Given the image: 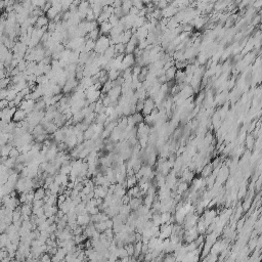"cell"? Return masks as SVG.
Returning <instances> with one entry per match:
<instances>
[{"mask_svg":"<svg viewBox=\"0 0 262 262\" xmlns=\"http://www.w3.org/2000/svg\"><path fill=\"white\" fill-rule=\"evenodd\" d=\"M246 144L248 147H251L252 145H254V137L252 135H249L246 139Z\"/></svg>","mask_w":262,"mask_h":262,"instance_id":"cell-29","label":"cell"},{"mask_svg":"<svg viewBox=\"0 0 262 262\" xmlns=\"http://www.w3.org/2000/svg\"><path fill=\"white\" fill-rule=\"evenodd\" d=\"M204 98H205V93H204V92H200L199 95H198V98H197L196 103H197V104H201V103H202V101L204 100Z\"/></svg>","mask_w":262,"mask_h":262,"instance_id":"cell-31","label":"cell"},{"mask_svg":"<svg viewBox=\"0 0 262 262\" xmlns=\"http://www.w3.org/2000/svg\"><path fill=\"white\" fill-rule=\"evenodd\" d=\"M111 45L110 43V37H107V35L100 34V36L98 37L97 40L95 41V46H94V52L97 54H104V52L107 50V47Z\"/></svg>","mask_w":262,"mask_h":262,"instance_id":"cell-1","label":"cell"},{"mask_svg":"<svg viewBox=\"0 0 262 262\" xmlns=\"http://www.w3.org/2000/svg\"><path fill=\"white\" fill-rule=\"evenodd\" d=\"M114 48H115L116 55L125 54V44H123V43H118V44H115Z\"/></svg>","mask_w":262,"mask_h":262,"instance_id":"cell-20","label":"cell"},{"mask_svg":"<svg viewBox=\"0 0 262 262\" xmlns=\"http://www.w3.org/2000/svg\"><path fill=\"white\" fill-rule=\"evenodd\" d=\"M169 4L167 2V0H160V1L158 2V3H156V7L159 8V9H163V8H165L167 5Z\"/></svg>","mask_w":262,"mask_h":262,"instance_id":"cell-27","label":"cell"},{"mask_svg":"<svg viewBox=\"0 0 262 262\" xmlns=\"http://www.w3.org/2000/svg\"><path fill=\"white\" fill-rule=\"evenodd\" d=\"M100 36V29L96 28V29H94V30L90 31L89 33L86 35L85 38H86V39H91V40H93V41H96L97 38H98Z\"/></svg>","mask_w":262,"mask_h":262,"instance_id":"cell-15","label":"cell"},{"mask_svg":"<svg viewBox=\"0 0 262 262\" xmlns=\"http://www.w3.org/2000/svg\"><path fill=\"white\" fill-rule=\"evenodd\" d=\"M107 22L110 23L111 25H112V27H115V26H117L119 23H120V17H118L116 14H111V16L109 17V20H107Z\"/></svg>","mask_w":262,"mask_h":262,"instance_id":"cell-22","label":"cell"},{"mask_svg":"<svg viewBox=\"0 0 262 262\" xmlns=\"http://www.w3.org/2000/svg\"><path fill=\"white\" fill-rule=\"evenodd\" d=\"M94 46H95V41H93L91 39L85 38V42H84V51L91 52L92 50H94Z\"/></svg>","mask_w":262,"mask_h":262,"instance_id":"cell-14","label":"cell"},{"mask_svg":"<svg viewBox=\"0 0 262 262\" xmlns=\"http://www.w3.org/2000/svg\"><path fill=\"white\" fill-rule=\"evenodd\" d=\"M171 216H172V213L169 212V211L162 212V213H161V221H162V223H170Z\"/></svg>","mask_w":262,"mask_h":262,"instance_id":"cell-18","label":"cell"},{"mask_svg":"<svg viewBox=\"0 0 262 262\" xmlns=\"http://www.w3.org/2000/svg\"><path fill=\"white\" fill-rule=\"evenodd\" d=\"M46 196L45 188L43 187H37V190L34 191V200H43V198Z\"/></svg>","mask_w":262,"mask_h":262,"instance_id":"cell-13","label":"cell"},{"mask_svg":"<svg viewBox=\"0 0 262 262\" xmlns=\"http://www.w3.org/2000/svg\"><path fill=\"white\" fill-rule=\"evenodd\" d=\"M60 187V185H59L57 183H55L54 181L48 185V190L50 191V194H53V195H57V194H59Z\"/></svg>","mask_w":262,"mask_h":262,"instance_id":"cell-21","label":"cell"},{"mask_svg":"<svg viewBox=\"0 0 262 262\" xmlns=\"http://www.w3.org/2000/svg\"><path fill=\"white\" fill-rule=\"evenodd\" d=\"M178 10H179L178 8L175 7V6H173L172 4H170V5L168 4L165 8L161 9V11H162V16L165 17V19H170V17H172V16H175Z\"/></svg>","mask_w":262,"mask_h":262,"instance_id":"cell-5","label":"cell"},{"mask_svg":"<svg viewBox=\"0 0 262 262\" xmlns=\"http://www.w3.org/2000/svg\"><path fill=\"white\" fill-rule=\"evenodd\" d=\"M21 213L22 215H27V216H31L32 213H33V206L32 204H28V203H24L22 204L21 206Z\"/></svg>","mask_w":262,"mask_h":262,"instance_id":"cell-10","label":"cell"},{"mask_svg":"<svg viewBox=\"0 0 262 262\" xmlns=\"http://www.w3.org/2000/svg\"><path fill=\"white\" fill-rule=\"evenodd\" d=\"M4 7H5V2H4V0H0V10L3 9Z\"/></svg>","mask_w":262,"mask_h":262,"instance_id":"cell-32","label":"cell"},{"mask_svg":"<svg viewBox=\"0 0 262 262\" xmlns=\"http://www.w3.org/2000/svg\"><path fill=\"white\" fill-rule=\"evenodd\" d=\"M245 219H244V218H242V219H240L238 220V222H237V228H238V231H242V228L244 227V226H245Z\"/></svg>","mask_w":262,"mask_h":262,"instance_id":"cell-28","label":"cell"},{"mask_svg":"<svg viewBox=\"0 0 262 262\" xmlns=\"http://www.w3.org/2000/svg\"><path fill=\"white\" fill-rule=\"evenodd\" d=\"M48 23H49L48 17L46 16H43V14H42V16H40L37 17L36 23H35V27H36V28H44V27H47Z\"/></svg>","mask_w":262,"mask_h":262,"instance_id":"cell-9","label":"cell"},{"mask_svg":"<svg viewBox=\"0 0 262 262\" xmlns=\"http://www.w3.org/2000/svg\"><path fill=\"white\" fill-rule=\"evenodd\" d=\"M144 203V199L142 198H130V201L128 203V205L130 206L131 211H135L136 209H138Z\"/></svg>","mask_w":262,"mask_h":262,"instance_id":"cell-8","label":"cell"},{"mask_svg":"<svg viewBox=\"0 0 262 262\" xmlns=\"http://www.w3.org/2000/svg\"><path fill=\"white\" fill-rule=\"evenodd\" d=\"M141 1H142V3H144V5H147V4L152 3V0H141Z\"/></svg>","mask_w":262,"mask_h":262,"instance_id":"cell-33","label":"cell"},{"mask_svg":"<svg viewBox=\"0 0 262 262\" xmlns=\"http://www.w3.org/2000/svg\"><path fill=\"white\" fill-rule=\"evenodd\" d=\"M27 113L25 112L24 110L22 109H17L16 110V112H14V114L13 116V121L14 122V123H20V122H23L26 120V118H27Z\"/></svg>","mask_w":262,"mask_h":262,"instance_id":"cell-6","label":"cell"},{"mask_svg":"<svg viewBox=\"0 0 262 262\" xmlns=\"http://www.w3.org/2000/svg\"><path fill=\"white\" fill-rule=\"evenodd\" d=\"M132 117H133V120H134L135 125L141 123V122H144V116L142 115V113L140 112H136L135 114L132 115Z\"/></svg>","mask_w":262,"mask_h":262,"instance_id":"cell-19","label":"cell"},{"mask_svg":"<svg viewBox=\"0 0 262 262\" xmlns=\"http://www.w3.org/2000/svg\"><path fill=\"white\" fill-rule=\"evenodd\" d=\"M135 65V56L133 53H125L123 56V60H122V64L120 67V71L122 73V71H124L125 69L128 68H132L133 66Z\"/></svg>","mask_w":262,"mask_h":262,"instance_id":"cell-2","label":"cell"},{"mask_svg":"<svg viewBox=\"0 0 262 262\" xmlns=\"http://www.w3.org/2000/svg\"><path fill=\"white\" fill-rule=\"evenodd\" d=\"M20 154H21V153H20L19 148H17V147H13V148H11L10 152H9V155H8V157H10V158H14V159H16L17 157H19Z\"/></svg>","mask_w":262,"mask_h":262,"instance_id":"cell-25","label":"cell"},{"mask_svg":"<svg viewBox=\"0 0 262 262\" xmlns=\"http://www.w3.org/2000/svg\"><path fill=\"white\" fill-rule=\"evenodd\" d=\"M160 1V0H152L153 3H158V2Z\"/></svg>","mask_w":262,"mask_h":262,"instance_id":"cell-34","label":"cell"},{"mask_svg":"<svg viewBox=\"0 0 262 262\" xmlns=\"http://www.w3.org/2000/svg\"><path fill=\"white\" fill-rule=\"evenodd\" d=\"M135 48H136V45L134 43H132L130 41L127 42L126 44H125V53H133Z\"/></svg>","mask_w":262,"mask_h":262,"instance_id":"cell-23","label":"cell"},{"mask_svg":"<svg viewBox=\"0 0 262 262\" xmlns=\"http://www.w3.org/2000/svg\"><path fill=\"white\" fill-rule=\"evenodd\" d=\"M138 13H139V9L135 6H132L129 10V13L132 14V16H138Z\"/></svg>","mask_w":262,"mask_h":262,"instance_id":"cell-30","label":"cell"},{"mask_svg":"<svg viewBox=\"0 0 262 262\" xmlns=\"http://www.w3.org/2000/svg\"><path fill=\"white\" fill-rule=\"evenodd\" d=\"M213 171V167H212V164L209 163V164H206L204 167L202 168V176L203 177H207L212 173Z\"/></svg>","mask_w":262,"mask_h":262,"instance_id":"cell-16","label":"cell"},{"mask_svg":"<svg viewBox=\"0 0 262 262\" xmlns=\"http://www.w3.org/2000/svg\"><path fill=\"white\" fill-rule=\"evenodd\" d=\"M176 71H177V69L175 68V66H172L171 68H169L168 70H166V71H165V76H166V79H167V82H168V81L174 80Z\"/></svg>","mask_w":262,"mask_h":262,"instance_id":"cell-11","label":"cell"},{"mask_svg":"<svg viewBox=\"0 0 262 262\" xmlns=\"http://www.w3.org/2000/svg\"><path fill=\"white\" fill-rule=\"evenodd\" d=\"M172 1H173V0H167L168 3H172Z\"/></svg>","mask_w":262,"mask_h":262,"instance_id":"cell-35","label":"cell"},{"mask_svg":"<svg viewBox=\"0 0 262 262\" xmlns=\"http://www.w3.org/2000/svg\"><path fill=\"white\" fill-rule=\"evenodd\" d=\"M13 148V145L11 144H4V145H1V151H0V156L1 157H8L9 155V152L10 150Z\"/></svg>","mask_w":262,"mask_h":262,"instance_id":"cell-17","label":"cell"},{"mask_svg":"<svg viewBox=\"0 0 262 262\" xmlns=\"http://www.w3.org/2000/svg\"><path fill=\"white\" fill-rule=\"evenodd\" d=\"M98 29H100V34L107 35V34L110 33L111 29H112V25L107 21V22H104V23H101V24H100V28Z\"/></svg>","mask_w":262,"mask_h":262,"instance_id":"cell-12","label":"cell"},{"mask_svg":"<svg viewBox=\"0 0 262 262\" xmlns=\"http://www.w3.org/2000/svg\"><path fill=\"white\" fill-rule=\"evenodd\" d=\"M0 151H1V145H0Z\"/></svg>","mask_w":262,"mask_h":262,"instance_id":"cell-36","label":"cell"},{"mask_svg":"<svg viewBox=\"0 0 262 262\" xmlns=\"http://www.w3.org/2000/svg\"><path fill=\"white\" fill-rule=\"evenodd\" d=\"M71 170H72V164L62 165V166H60V173H62V174H67V175H69L70 172H71Z\"/></svg>","mask_w":262,"mask_h":262,"instance_id":"cell-24","label":"cell"},{"mask_svg":"<svg viewBox=\"0 0 262 262\" xmlns=\"http://www.w3.org/2000/svg\"><path fill=\"white\" fill-rule=\"evenodd\" d=\"M156 104H155V100L151 97H147L144 100V109H142L141 113L144 116H147V115H150L151 113L153 112V110L156 109Z\"/></svg>","mask_w":262,"mask_h":262,"instance_id":"cell-3","label":"cell"},{"mask_svg":"<svg viewBox=\"0 0 262 262\" xmlns=\"http://www.w3.org/2000/svg\"><path fill=\"white\" fill-rule=\"evenodd\" d=\"M91 219H90V214L89 213H85V214H79L77 215V218H76V222L78 225H81V226H85L87 225Z\"/></svg>","mask_w":262,"mask_h":262,"instance_id":"cell-7","label":"cell"},{"mask_svg":"<svg viewBox=\"0 0 262 262\" xmlns=\"http://www.w3.org/2000/svg\"><path fill=\"white\" fill-rule=\"evenodd\" d=\"M20 109L24 110L27 114L29 113L33 112L35 109V100H31V98H25V100H22V103L20 104Z\"/></svg>","mask_w":262,"mask_h":262,"instance_id":"cell-4","label":"cell"},{"mask_svg":"<svg viewBox=\"0 0 262 262\" xmlns=\"http://www.w3.org/2000/svg\"><path fill=\"white\" fill-rule=\"evenodd\" d=\"M125 248H126V250H127L128 256H131V255L134 254V245H133L132 243L126 244V245H125Z\"/></svg>","mask_w":262,"mask_h":262,"instance_id":"cell-26","label":"cell"}]
</instances>
